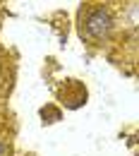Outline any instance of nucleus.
I'll use <instances>...</instances> for the list:
<instances>
[{
    "label": "nucleus",
    "instance_id": "nucleus-1",
    "mask_svg": "<svg viewBox=\"0 0 139 156\" xmlns=\"http://www.w3.org/2000/svg\"><path fill=\"white\" fill-rule=\"evenodd\" d=\"M84 29L91 39H103L108 31H110V15L106 10H89L86 12V20H84Z\"/></svg>",
    "mask_w": 139,
    "mask_h": 156
},
{
    "label": "nucleus",
    "instance_id": "nucleus-2",
    "mask_svg": "<svg viewBox=\"0 0 139 156\" xmlns=\"http://www.w3.org/2000/svg\"><path fill=\"white\" fill-rule=\"evenodd\" d=\"M2 151H5V147H2V144H0V156H2Z\"/></svg>",
    "mask_w": 139,
    "mask_h": 156
}]
</instances>
